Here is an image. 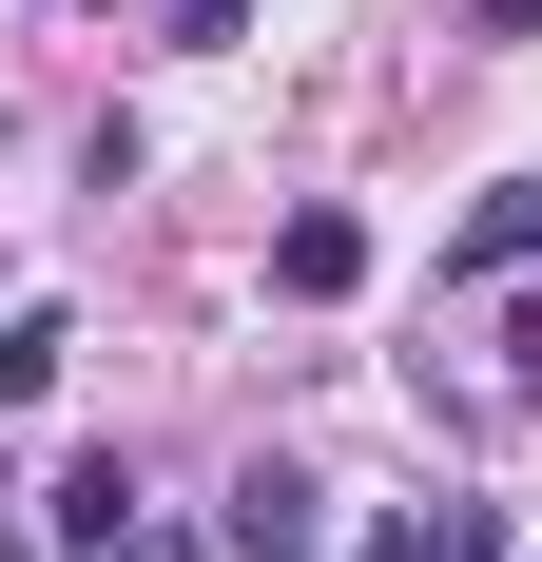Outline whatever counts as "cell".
Here are the masks:
<instances>
[{
    "mask_svg": "<svg viewBox=\"0 0 542 562\" xmlns=\"http://www.w3.org/2000/svg\"><path fill=\"white\" fill-rule=\"evenodd\" d=\"M214 543H233V562H329V505L291 485V465H252V485L214 505Z\"/></svg>",
    "mask_w": 542,
    "mask_h": 562,
    "instance_id": "cell-1",
    "label": "cell"
},
{
    "mask_svg": "<svg viewBox=\"0 0 542 562\" xmlns=\"http://www.w3.org/2000/svg\"><path fill=\"white\" fill-rule=\"evenodd\" d=\"M271 291H291V311H349V291H369V214H291L271 233Z\"/></svg>",
    "mask_w": 542,
    "mask_h": 562,
    "instance_id": "cell-2",
    "label": "cell"
},
{
    "mask_svg": "<svg viewBox=\"0 0 542 562\" xmlns=\"http://www.w3.org/2000/svg\"><path fill=\"white\" fill-rule=\"evenodd\" d=\"M349 562H504V505H407V524H369Z\"/></svg>",
    "mask_w": 542,
    "mask_h": 562,
    "instance_id": "cell-3",
    "label": "cell"
},
{
    "mask_svg": "<svg viewBox=\"0 0 542 562\" xmlns=\"http://www.w3.org/2000/svg\"><path fill=\"white\" fill-rule=\"evenodd\" d=\"M136 543V465H58V562H116Z\"/></svg>",
    "mask_w": 542,
    "mask_h": 562,
    "instance_id": "cell-4",
    "label": "cell"
},
{
    "mask_svg": "<svg viewBox=\"0 0 542 562\" xmlns=\"http://www.w3.org/2000/svg\"><path fill=\"white\" fill-rule=\"evenodd\" d=\"M58 369H78V330H58V311H0V407H39Z\"/></svg>",
    "mask_w": 542,
    "mask_h": 562,
    "instance_id": "cell-5",
    "label": "cell"
},
{
    "mask_svg": "<svg viewBox=\"0 0 542 562\" xmlns=\"http://www.w3.org/2000/svg\"><path fill=\"white\" fill-rule=\"evenodd\" d=\"M445 272H542V194H485V214H465V252H445Z\"/></svg>",
    "mask_w": 542,
    "mask_h": 562,
    "instance_id": "cell-6",
    "label": "cell"
},
{
    "mask_svg": "<svg viewBox=\"0 0 542 562\" xmlns=\"http://www.w3.org/2000/svg\"><path fill=\"white\" fill-rule=\"evenodd\" d=\"M485 40H542V0H485Z\"/></svg>",
    "mask_w": 542,
    "mask_h": 562,
    "instance_id": "cell-7",
    "label": "cell"
},
{
    "mask_svg": "<svg viewBox=\"0 0 542 562\" xmlns=\"http://www.w3.org/2000/svg\"><path fill=\"white\" fill-rule=\"evenodd\" d=\"M116 562H194V543H156V524H136V543H116Z\"/></svg>",
    "mask_w": 542,
    "mask_h": 562,
    "instance_id": "cell-8",
    "label": "cell"
},
{
    "mask_svg": "<svg viewBox=\"0 0 542 562\" xmlns=\"http://www.w3.org/2000/svg\"><path fill=\"white\" fill-rule=\"evenodd\" d=\"M0 505H20V465H0Z\"/></svg>",
    "mask_w": 542,
    "mask_h": 562,
    "instance_id": "cell-9",
    "label": "cell"
}]
</instances>
